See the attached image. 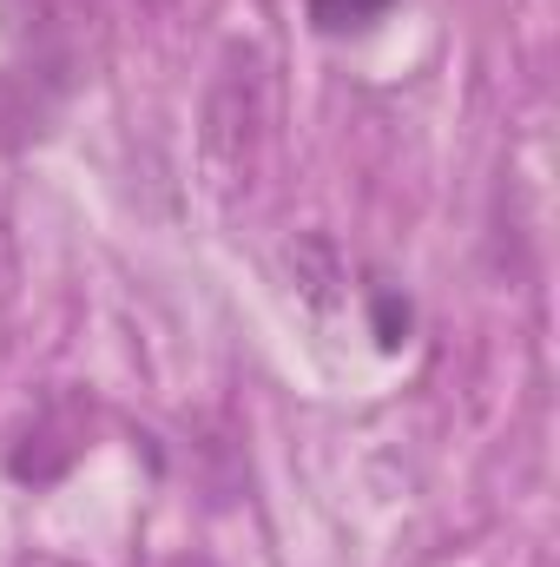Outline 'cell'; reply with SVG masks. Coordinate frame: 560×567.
Listing matches in <instances>:
<instances>
[{
    "label": "cell",
    "instance_id": "obj_1",
    "mask_svg": "<svg viewBox=\"0 0 560 567\" xmlns=\"http://www.w3.org/2000/svg\"><path fill=\"white\" fill-rule=\"evenodd\" d=\"M265 126H271L265 60H258V47H225L218 73L205 86V113H198V165L225 205L251 198L258 165H265Z\"/></svg>",
    "mask_w": 560,
    "mask_h": 567
},
{
    "label": "cell",
    "instance_id": "obj_2",
    "mask_svg": "<svg viewBox=\"0 0 560 567\" xmlns=\"http://www.w3.org/2000/svg\"><path fill=\"white\" fill-rule=\"evenodd\" d=\"M86 435H93V410L80 396H53L33 423L20 429V442L7 449V475L46 488V482H60L86 455Z\"/></svg>",
    "mask_w": 560,
    "mask_h": 567
},
{
    "label": "cell",
    "instance_id": "obj_3",
    "mask_svg": "<svg viewBox=\"0 0 560 567\" xmlns=\"http://www.w3.org/2000/svg\"><path fill=\"white\" fill-rule=\"evenodd\" d=\"M0 33L20 66L73 80V0H0Z\"/></svg>",
    "mask_w": 560,
    "mask_h": 567
},
{
    "label": "cell",
    "instance_id": "obj_4",
    "mask_svg": "<svg viewBox=\"0 0 560 567\" xmlns=\"http://www.w3.org/2000/svg\"><path fill=\"white\" fill-rule=\"evenodd\" d=\"M60 93L66 80L40 66H0V152H27L46 140L60 120Z\"/></svg>",
    "mask_w": 560,
    "mask_h": 567
},
{
    "label": "cell",
    "instance_id": "obj_5",
    "mask_svg": "<svg viewBox=\"0 0 560 567\" xmlns=\"http://www.w3.org/2000/svg\"><path fill=\"white\" fill-rule=\"evenodd\" d=\"M396 0H310V27L343 40V33H370L376 20H390Z\"/></svg>",
    "mask_w": 560,
    "mask_h": 567
},
{
    "label": "cell",
    "instance_id": "obj_6",
    "mask_svg": "<svg viewBox=\"0 0 560 567\" xmlns=\"http://www.w3.org/2000/svg\"><path fill=\"white\" fill-rule=\"evenodd\" d=\"M370 310H376V343H383V350H396V343L409 337V303H403L396 290H376V297H370Z\"/></svg>",
    "mask_w": 560,
    "mask_h": 567
},
{
    "label": "cell",
    "instance_id": "obj_7",
    "mask_svg": "<svg viewBox=\"0 0 560 567\" xmlns=\"http://www.w3.org/2000/svg\"><path fill=\"white\" fill-rule=\"evenodd\" d=\"M133 7H172V0H133Z\"/></svg>",
    "mask_w": 560,
    "mask_h": 567
}]
</instances>
